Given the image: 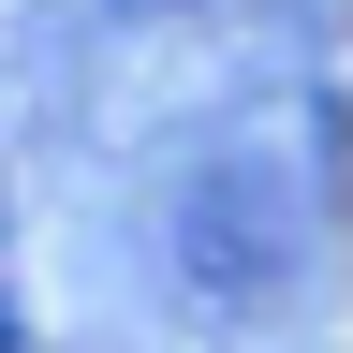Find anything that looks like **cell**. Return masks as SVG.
Listing matches in <instances>:
<instances>
[{
  "label": "cell",
  "instance_id": "obj_1",
  "mask_svg": "<svg viewBox=\"0 0 353 353\" xmlns=\"http://www.w3.org/2000/svg\"><path fill=\"white\" fill-rule=\"evenodd\" d=\"M176 280H192L221 324H280L309 294V192L280 162H206L176 192Z\"/></svg>",
  "mask_w": 353,
  "mask_h": 353
},
{
  "label": "cell",
  "instance_id": "obj_2",
  "mask_svg": "<svg viewBox=\"0 0 353 353\" xmlns=\"http://www.w3.org/2000/svg\"><path fill=\"white\" fill-rule=\"evenodd\" d=\"M118 15H176V0H118Z\"/></svg>",
  "mask_w": 353,
  "mask_h": 353
}]
</instances>
